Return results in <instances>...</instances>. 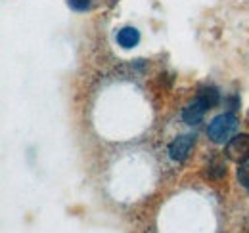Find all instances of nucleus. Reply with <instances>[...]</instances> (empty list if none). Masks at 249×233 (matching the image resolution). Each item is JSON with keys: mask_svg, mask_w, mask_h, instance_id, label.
Returning <instances> with one entry per match:
<instances>
[{"mask_svg": "<svg viewBox=\"0 0 249 233\" xmlns=\"http://www.w3.org/2000/svg\"><path fill=\"white\" fill-rule=\"evenodd\" d=\"M238 130V118L232 113H222V115L215 116L209 126H207V136L215 142V144H224L230 142L234 138Z\"/></svg>", "mask_w": 249, "mask_h": 233, "instance_id": "1", "label": "nucleus"}, {"mask_svg": "<svg viewBox=\"0 0 249 233\" xmlns=\"http://www.w3.org/2000/svg\"><path fill=\"white\" fill-rule=\"evenodd\" d=\"M226 157L234 163H244L249 159V134H236L228 146H226Z\"/></svg>", "mask_w": 249, "mask_h": 233, "instance_id": "2", "label": "nucleus"}, {"mask_svg": "<svg viewBox=\"0 0 249 233\" xmlns=\"http://www.w3.org/2000/svg\"><path fill=\"white\" fill-rule=\"evenodd\" d=\"M194 144H196V138H194L192 134L178 136V138L169 146V155H171V159H173V161H178V163L184 161L188 155H190Z\"/></svg>", "mask_w": 249, "mask_h": 233, "instance_id": "3", "label": "nucleus"}, {"mask_svg": "<svg viewBox=\"0 0 249 233\" xmlns=\"http://www.w3.org/2000/svg\"><path fill=\"white\" fill-rule=\"evenodd\" d=\"M205 111H207V107L199 101V100H194V103H190L186 109H184V113H182V118H184V122L186 124H197L203 115H205Z\"/></svg>", "mask_w": 249, "mask_h": 233, "instance_id": "4", "label": "nucleus"}, {"mask_svg": "<svg viewBox=\"0 0 249 233\" xmlns=\"http://www.w3.org/2000/svg\"><path fill=\"white\" fill-rule=\"evenodd\" d=\"M117 42L121 48H134L138 42H140V31L134 29V27H123V29L117 33Z\"/></svg>", "mask_w": 249, "mask_h": 233, "instance_id": "5", "label": "nucleus"}, {"mask_svg": "<svg viewBox=\"0 0 249 233\" xmlns=\"http://www.w3.org/2000/svg\"><path fill=\"white\" fill-rule=\"evenodd\" d=\"M196 100H199L207 109H213L215 105L218 103V92L217 88L213 86H203L199 88V92H197V98Z\"/></svg>", "mask_w": 249, "mask_h": 233, "instance_id": "6", "label": "nucleus"}, {"mask_svg": "<svg viewBox=\"0 0 249 233\" xmlns=\"http://www.w3.org/2000/svg\"><path fill=\"white\" fill-rule=\"evenodd\" d=\"M238 180H240V183H242L244 187H248L249 189V159L248 161H244V163H240V168H238Z\"/></svg>", "mask_w": 249, "mask_h": 233, "instance_id": "7", "label": "nucleus"}, {"mask_svg": "<svg viewBox=\"0 0 249 233\" xmlns=\"http://www.w3.org/2000/svg\"><path fill=\"white\" fill-rule=\"evenodd\" d=\"M67 4H69V8H73L77 12H85L90 8V0H67Z\"/></svg>", "mask_w": 249, "mask_h": 233, "instance_id": "8", "label": "nucleus"}]
</instances>
